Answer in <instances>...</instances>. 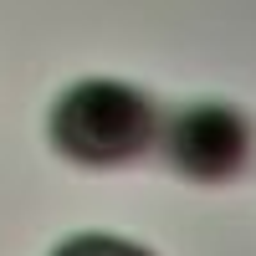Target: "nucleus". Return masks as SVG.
Here are the masks:
<instances>
[{
  "mask_svg": "<svg viewBox=\"0 0 256 256\" xmlns=\"http://www.w3.org/2000/svg\"><path fill=\"white\" fill-rule=\"evenodd\" d=\"M159 138V113L138 88L113 77L72 82L52 108V144L56 154L88 169H113L148 154Z\"/></svg>",
  "mask_w": 256,
  "mask_h": 256,
  "instance_id": "obj_1",
  "label": "nucleus"
},
{
  "mask_svg": "<svg viewBox=\"0 0 256 256\" xmlns=\"http://www.w3.org/2000/svg\"><path fill=\"white\" fill-rule=\"evenodd\" d=\"M159 144H164V159L184 180L226 184L251 164V118L241 108H230V102L205 98L169 118L159 128Z\"/></svg>",
  "mask_w": 256,
  "mask_h": 256,
  "instance_id": "obj_2",
  "label": "nucleus"
},
{
  "mask_svg": "<svg viewBox=\"0 0 256 256\" xmlns=\"http://www.w3.org/2000/svg\"><path fill=\"white\" fill-rule=\"evenodd\" d=\"M56 256H148L144 246H134V241H118V236H77V241H67Z\"/></svg>",
  "mask_w": 256,
  "mask_h": 256,
  "instance_id": "obj_3",
  "label": "nucleus"
}]
</instances>
